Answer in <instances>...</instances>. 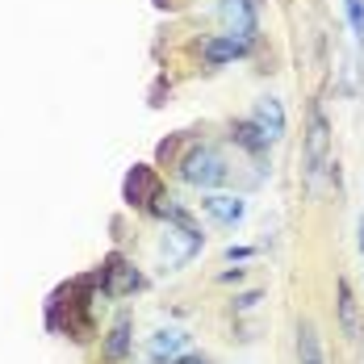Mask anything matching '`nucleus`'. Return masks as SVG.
I'll return each instance as SVG.
<instances>
[{"mask_svg": "<svg viewBox=\"0 0 364 364\" xmlns=\"http://www.w3.org/2000/svg\"><path fill=\"white\" fill-rule=\"evenodd\" d=\"M297 360L301 364H323V348H318V331L310 323L297 327Z\"/></svg>", "mask_w": 364, "mask_h": 364, "instance_id": "obj_10", "label": "nucleus"}, {"mask_svg": "<svg viewBox=\"0 0 364 364\" xmlns=\"http://www.w3.org/2000/svg\"><path fill=\"white\" fill-rule=\"evenodd\" d=\"M335 310H339V331L348 335V343H356L360 339V306H356L348 281H339V289H335Z\"/></svg>", "mask_w": 364, "mask_h": 364, "instance_id": "obj_5", "label": "nucleus"}, {"mask_svg": "<svg viewBox=\"0 0 364 364\" xmlns=\"http://www.w3.org/2000/svg\"><path fill=\"white\" fill-rule=\"evenodd\" d=\"M252 122H255V130L264 134V143H281L285 139V109H281L277 97H259Z\"/></svg>", "mask_w": 364, "mask_h": 364, "instance_id": "obj_4", "label": "nucleus"}, {"mask_svg": "<svg viewBox=\"0 0 364 364\" xmlns=\"http://www.w3.org/2000/svg\"><path fill=\"white\" fill-rule=\"evenodd\" d=\"M126 343H130V323H117V327H113V335H109V348H105V352L117 360V356L126 352Z\"/></svg>", "mask_w": 364, "mask_h": 364, "instance_id": "obj_14", "label": "nucleus"}, {"mask_svg": "<svg viewBox=\"0 0 364 364\" xmlns=\"http://www.w3.org/2000/svg\"><path fill=\"white\" fill-rule=\"evenodd\" d=\"M146 188H151V176H146V168H134V176L126 181V197H130V201H139V197H146Z\"/></svg>", "mask_w": 364, "mask_h": 364, "instance_id": "obj_13", "label": "nucleus"}, {"mask_svg": "<svg viewBox=\"0 0 364 364\" xmlns=\"http://www.w3.org/2000/svg\"><path fill=\"white\" fill-rule=\"evenodd\" d=\"M360 252H364V218H360Z\"/></svg>", "mask_w": 364, "mask_h": 364, "instance_id": "obj_17", "label": "nucleus"}, {"mask_svg": "<svg viewBox=\"0 0 364 364\" xmlns=\"http://www.w3.org/2000/svg\"><path fill=\"white\" fill-rule=\"evenodd\" d=\"M197 247H201V235L188 230V226H176V230L164 235V259H168V264H184Z\"/></svg>", "mask_w": 364, "mask_h": 364, "instance_id": "obj_6", "label": "nucleus"}, {"mask_svg": "<svg viewBox=\"0 0 364 364\" xmlns=\"http://www.w3.org/2000/svg\"><path fill=\"white\" fill-rule=\"evenodd\" d=\"M235 139H239V143L247 146V151H264V134H259V130H255V122H239V126H235Z\"/></svg>", "mask_w": 364, "mask_h": 364, "instance_id": "obj_12", "label": "nucleus"}, {"mask_svg": "<svg viewBox=\"0 0 364 364\" xmlns=\"http://www.w3.org/2000/svg\"><path fill=\"white\" fill-rule=\"evenodd\" d=\"M205 214L218 222V226H235V222L247 214V201H243V197H226V193H214V197H205Z\"/></svg>", "mask_w": 364, "mask_h": 364, "instance_id": "obj_7", "label": "nucleus"}, {"mask_svg": "<svg viewBox=\"0 0 364 364\" xmlns=\"http://www.w3.org/2000/svg\"><path fill=\"white\" fill-rule=\"evenodd\" d=\"M109 293H126V289H139V272L134 268H126L122 259H109Z\"/></svg>", "mask_w": 364, "mask_h": 364, "instance_id": "obj_11", "label": "nucleus"}, {"mask_svg": "<svg viewBox=\"0 0 364 364\" xmlns=\"http://www.w3.org/2000/svg\"><path fill=\"white\" fill-rule=\"evenodd\" d=\"M327 146H331V126H327V113L310 109V134H306V181L314 184L327 168Z\"/></svg>", "mask_w": 364, "mask_h": 364, "instance_id": "obj_2", "label": "nucleus"}, {"mask_svg": "<svg viewBox=\"0 0 364 364\" xmlns=\"http://www.w3.org/2000/svg\"><path fill=\"white\" fill-rule=\"evenodd\" d=\"M172 364H205L201 356H181V360H172Z\"/></svg>", "mask_w": 364, "mask_h": 364, "instance_id": "obj_16", "label": "nucleus"}, {"mask_svg": "<svg viewBox=\"0 0 364 364\" xmlns=\"http://www.w3.org/2000/svg\"><path fill=\"white\" fill-rule=\"evenodd\" d=\"M184 348H188V335L176 331V327L155 331V335H151V356H155V360H176Z\"/></svg>", "mask_w": 364, "mask_h": 364, "instance_id": "obj_9", "label": "nucleus"}, {"mask_svg": "<svg viewBox=\"0 0 364 364\" xmlns=\"http://www.w3.org/2000/svg\"><path fill=\"white\" fill-rule=\"evenodd\" d=\"M226 176H230L226 159H222L218 151H210V146H201V151L184 155V164H181V181L197 184V188H218Z\"/></svg>", "mask_w": 364, "mask_h": 364, "instance_id": "obj_1", "label": "nucleus"}, {"mask_svg": "<svg viewBox=\"0 0 364 364\" xmlns=\"http://www.w3.org/2000/svg\"><path fill=\"white\" fill-rule=\"evenodd\" d=\"M222 26H226V34L243 38V42H252L255 38V0H222Z\"/></svg>", "mask_w": 364, "mask_h": 364, "instance_id": "obj_3", "label": "nucleus"}, {"mask_svg": "<svg viewBox=\"0 0 364 364\" xmlns=\"http://www.w3.org/2000/svg\"><path fill=\"white\" fill-rule=\"evenodd\" d=\"M247 50V42L235 34H222V38H210L205 46H201V55H205V63H214V68H222V63H230V59H239Z\"/></svg>", "mask_w": 364, "mask_h": 364, "instance_id": "obj_8", "label": "nucleus"}, {"mask_svg": "<svg viewBox=\"0 0 364 364\" xmlns=\"http://www.w3.org/2000/svg\"><path fill=\"white\" fill-rule=\"evenodd\" d=\"M348 4V21H352V34L364 42V0H343Z\"/></svg>", "mask_w": 364, "mask_h": 364, "instance_id": "obj_15", "label": "nucleus"}]
</instances>
